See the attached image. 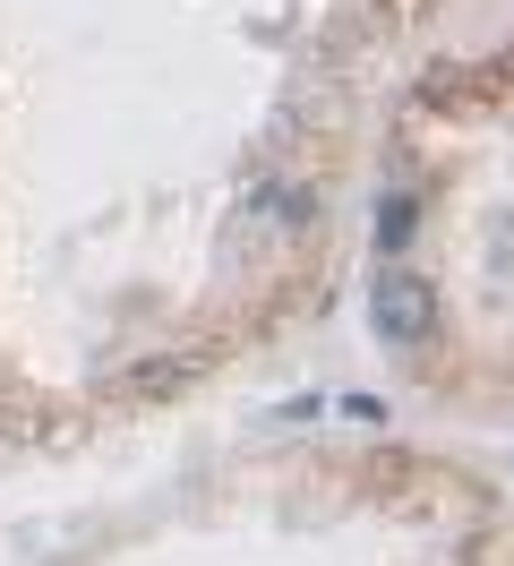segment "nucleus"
Instances as JSON below:
<instances>
[{
	"label": "nucleus",
	"instance_id": "f257e3e1",
	"mask_svg": "<svg viewBox=\"0 0 514 566\" xmlns=\"http://www.w3.org/2000/svg\"><path fill=\"white\" fill-rule=\"evenodd\" d=\"M369 326L395 344V353L429 344V326H438V292H429V275H386L369 292Z\"/></svg>",
	"mask_w": 514,
	"mask_h": 566
},
{
	"label": "nucleus",
	"instance_id": "f03ea898",
	"mask_svg": "<svg viewBox=\"0 0 514 566\" xmlns=\"http://www.w3.org/2000/svg\"><path fill=\"white\" fill-rule=\"evenodd\" d=\"M411 223H420V207H411V198H386V214H377V241L403 249V241H411Z\"/></svg>",
	"mask_w": 514,
	"mask_h": 566
}]
</instances>
